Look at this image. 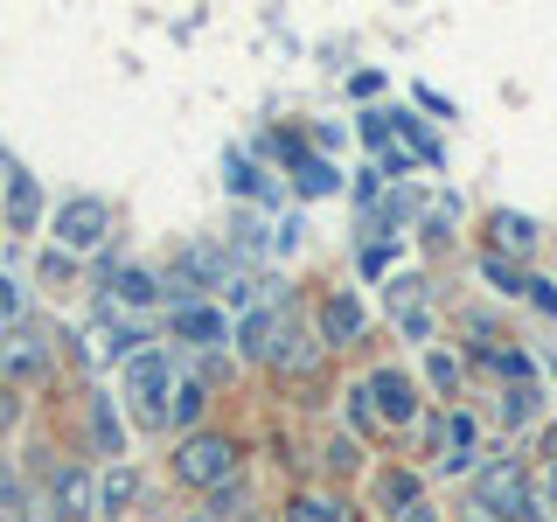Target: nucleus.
Here are the masks:
<instances>
[{
    "label": "nucleus",
    "instance_id": "1",
    "mask_svg": "<svg viewBox=\"0 0 557 522\" xmlns=\"http://www.w3.org/2000/svg\"><path fill=\"white\" fill-rule=\"evenodd\" d=\"M530 474H522V460H487L474 474V509L495 515V522H530Z\"/></svg>",
    "mask_w": 557,
    "mask_h": 522
},
{
    "label": "nucleus",
    "instance_id": "2",
    "mask_svg": "<svg viewBox=\"0 0 557 522\" xmlns=\"http://www.w3.org/2000/svg\"><path fill=\"white\" fill-rule=\"evenodd\" d=\"M174 474H182L188 487H231L237 481V439H223V432H188L182 452H174Z\"/></svg>",
    "mask_w": 557,
    "mask_h": 522
},
{
    "label": "nucleus",
    "instance_id": "3",
    "mask_svg": "<svg viewBox=\"0 0 557 522\" xmlns=\"http://www.w3.org/2000/svg\"><path fill=\"white\" fill-rule=\"evenodd\" d=\"M104 231H112V202H104V196H70L57 209V244H63L70 258H77V251H98Z\"/></svg>",
    "mask_w": 557,
    "mask_h": 522
},
{
    "label": "nucleus",
    "instance_id": "4",
    "mask_svg": "<svg viewBox=\"0 0 557 522\" xmlns=\"http://www.w3.org/2000/svg\"><path fill=\"white\" fill-rule=\"evenodd\" d=\"M168 390H174L168 356H161V348H133V356H126V397H133L139 411H161Z\"/></svg>",
    "mask_w": 557,
    "mask_h": 522
},
{
    "label": "nucleus",
    "instance_id": "5",
    "mask_svg": "<svg viewBox=\"0 0 557 522\" xmlns=\"http://www.w3.org/2000/svg\"><path fill=\"white\" fill-rule=\"evenodd\" d=\"M370 405L383 425H418V383L405 370H376L370 376Z\"/></svg>",
    "mask_w": 557,
    "mask_h": 522
},
{
    "label": "nucleus",
    "instance_id": "6",
    "mask_svg": "<svg viewBox=\"0 0 557 522\" xmlns=\"http://www.w3.org/2000/svg\"><path fill=\"white\" fill-rule=\"evenodd\" d=\"M278 335H286V313H278V307H251V313L237 321V356H244V362H272Z\"/></svg>",
    "mask_w": 557,
    "mask_h": 522
},
{
    "label": "nucleus",
    "instance_id": "7",
    "mask_svg": "<svg viewBox=\"0 0 557 522\" xmlns=\"http://www.w3.org/2000/svg\"><path fill=\"white\" fill-rule=\"evenodd\" d=\"M153 293H161V286H153V272H139V265H126V272H112V286H104V300H98V313H104V321H126V313H133V307H147Z\"/></svg>",
    "mask_w": 557,
    "mask_h": 522
},
{
    "label": "nucleus",
    "instance_id": "8",
    "mask_svg": "<svg viewBox=\"0 0 557 522\" xmlns=\"http://www.w3.org/2000/svg\"><path fill=\"white\" fill-rule=\"evenodd\" d=\"M321 341L327 348L362 341V300H356V293H327V300H321Z\"/></svg>",
    "mask_w": 557,
    "mask_h": 522
},
{
    "label": "nucleus",
    "instance_id": "9",
    "mask_svg": "<svg viewBox=\"0 0 557 522\" xmlns=\"http://www.w3.org/2000/svg\"><path fill=\"white\" fill-rule=\"evenodd\" d=\"M57 515H63V522L98 515V481L84 474V467H57Z\"/></svg>",
    "mask_w": 557,
    "mask_h": 522
},
{
    "label": "nucleus",
    "instance_id": "10",
    "mask_svg": "<svg viewBox=\"0 0 557 522\" xmlns=\"http://www.w3.org/2000/svg\"><path fill=\"white\" fill-rule=\"evenodd\" d=\"M272 362H278V370H293V376H313V370H321V341H313V335H300V321L286 313V335H278Z\"/></svg>",
    "mask_w": 557,
    "mask_h": 522
},
{
    "label": "nucleus",
    "instance_id": "11",
    "mask_svg": "<svg viewBox=\"0 0 557 522\" xmlns=\"http://www.w3.org/2000/svg\"><path fill=\"white\" fill-rule=\"evenodd\" d=\"M77 356H84V370H104V362H126L133 348H126V335H119L112 321H91V327L77 335Z\"/></svg>",
    "mask_w": 557,
    "mask_h": 522
},
{
    "label": "nucleus",
    "instance_id": "12",
    "mask_svg": "<svg viewBox=\"0 0 557 522\" xmlns=\"http://www.w3.org/2000/svg\"><path fill=\"white\" fill-rule=\"evenodd\" d=\"M418 501H425V481H418L411 467H391V474L376 481V509L383 515H405V509H418Z\"/></svg>",
    "mask_w": 557,
    "mask_h": 522
},
{
    "label": "nucleus",
    "instance_id": "13",
    "mask_svg": "<svg viewBox=\"0 0 557 522\" xmlns=\"http://www.w3.org/2000/svg\"><path fill=\"white\" fill-rule=\"evenodd\" d=\"M174 327H182L196 348H216L223 335H231V321H223L216 307H202V300H196V307H174Z\"/></svg>",
    "mask_w": 557,
    "mask_h": 522
},
{
    "label": "nucleus",
    "instance_id": "14",
    "mask_svg": "<svg viewBox=\"0 0 557 522\" xmlns=\"http://www.w3.org/2000/svg\"><path fill=\"white\" fill-rule=\"evenodd\" d=\"M133 495H139V474H133L126 460H112V467H104V481H98V515H126Z\"/></svg>",
    "mask_w": 557,
    "mask_h": 522
},
{
    "label": "nucleus",
    "instance_id": "15",
    "mask_svg": "<svg viewBox=\"0 0 557 522\" xmlns=\"http://www.w3.org/2000/svg\"><path fill=\"white\" fill-rule=\"evenodd\" d=\"M0 370H8L14 383H35V376L49 370V356H42L28 335H8V348H0Z\"/></svg>",
    "mask_w": 557,
    "mask_h": 522
},
{
    "label": "nucleus",
    "instance_id": "16",
    "mask_svg": "<svg viewBox=\"0 0 557 522\" xmlns=\"http://www.w3.org/2000/svg\"><path fill=\"white\" fill-rule=\"evenodd\" d=\"M286 522H356V509L335 495H293L286 501Z\"/></svg>",
    "mask_w": 557,
    "mask_h": 522
},
{
    "label": "nucleus",
    "instance_id": "17",
    "mask_svg": "<svg viewBox=\"0 0 557 522\" xmlns=\"http://www.w3.org/2000/svg\"><path fill=\"white\" fill-rule=\"evenodd\" d=\"M536 405H544V390H536V383H509L495 411H502V425H516V432H522V425H536Z\"/></svg>",
    "mask_w": 557,
    "mask_h": 522
},
{
    "label": "nucleus",
    "instance_id": "18",
    "mask_svg": "<svg viewBox=\"0 0 557 522\" xmlns=\"http://www.w3.org/2000/svg\"><path fill=\"white\" fill-rule=\"evenodd\" d=\"M35 216H42V188H35V174H14V182H8V223L28 231Z\"/></svg>",
    "mask_w": 557,
    "mask_h": 522
},
{
    "label": "nucleus",
    "instance_id": "19",
    "mask_svg": "<svg viewBox=\"0 0 557 522\" xmlns=\"http://www.w3.org/2000/svg\"><path fill=\"white\" fill-rule=\"evenodd\" d=\"M487 231H495V244H502V251H516V258H522V251H536V223H530V216H516V209H502Z\"/></svg>",
    "mask_w": 557,
    "mask_h": 522
},
{
    "label": "nucleus",
    "instance_id": "20",
    "mask_svg": "<svg viewBox=\"0 0 557 522\" xmlns=\"http://www.w3.org/2000/svg\"><path fill=\"white\" fill-rule=\"evenodd\" d=\"M91 439H98V452H126V432H119L112 397H91Z\"/></svg>",
    "mask_w": 557,
    "mask_h": 522
},
{
    "label": "nucleus",
    "instance_id": "21",
    "mask_svg": "<svg viewBox=\"0 0 557 522\" xmlns=\"http://www.w3.org/2000/svg\"><path fill=\"white\" fill-rule=\"evenodd\" d=\"M174 405H168V418H174V425H182V439H188V432H196V418H202V405H209V397H202V383H174Z\"/></svg>",
    "mask_w": 557,
    "mask_h": 522
},
{
    "label": "nucleus",
    "instance_id": "22",
    "mask_svg": "<svg viewBox=\"0 0 557 522\" xmlns=\"http://www.w3.org/2000/svg\"><path fill=\"white\" fill-rule=\"evenodd\" d=\"M481 362H487V370H502L509 383H530V356H522V348H502V341H487V348H481Z\"/></svg>",
    "mask_w": 557,
    "mask_h": 522
},
{
    "label": "nucleus",
    "instance_id": "23",
    "mask_svg": "<svg viewBox=\"0 0 557 522\" xmlns=\"http://www.w3.org/2000/svg\"><path fill=\"white\" fill-rule=\"evenodd\" d=\"M335 188H342L335 161H300V196H335Z\"/></svg>",
    "mask_w": 557,
    "mask_h": 522
},
{
    "label": "nucleus",
    "instance_id": "24",
    "mask_svg": "<svg viewBox=\"0 0 557 522\" xmlns=\"http://www.w3.org/2000/svg\"><path fill=\"white\" fill-rule=\"evenodd\" d=\"M223 182H231V196H237V188H244V196H258V188H265V174L244 161V153H231V161H223Z\"/></svg>",
    "mask_w": 557,
    "mask_h": 522
},
{
    "label": "nucleus",
    "instance_id": "25",
    "mask_svg": "<svg viewBox=\"0 0 557 522\" xmlns=\"http://www.w3.org/2000/svg\"><path fill=\"white\" fill-rule=\"evenodd\" d=\"M481 272L495 278L502 293H530V278H522V272H516V265H509V258H502V251H487V258H481Z\"/></svg>",
    "mask_w": 557,
    "mask_h": 522
},
{
    "label": "nucleus",
    "instance_id": "26",
    "mask_svg": "<svg viewBox=\"0 0 557 522\" xmlns=\"http://www.w3.org/2000/svg\"><path fill=\"white\" fill-rule=\"evenodd\" d=\"M391 307H397V313L425 307V278H418V272H397V278H391Z\"/></svg>",
    "mask_w": 557,
    "mask_h": 522
},
{
    "label": "nucleus",
    "instance_id": "27",
    "mask_svg": "<svg viewBox=\"0 0 557 522\" xmlns=\"http://www.w3.org/2000/svg\"><path fill=\"white\" fill-rule=\"evenodd\" d=\"M327 467H335V474H356V467H362V439H356V432L327 439Z\"/></svg>",
    "mask_w": 557,
    "mask_h": 522
},
{
    "label": "nucleus",
    "instance_id": "28",
    "mask_svg": "<svg viewBox=\"0 0 557 522\" xmlns=\"http://www.w3.org/2000/svg\"><path fill=\"white\" fill-rule=\"evenodd\" d=\"M453 223H460V202H453V196H440L425 209V237H453Z\"/></svg>",
    "mask_w": 557,
    "mask_h": 522
},
{
    "label": "nucleus",
    "instance_id": "29",
    "mask_svg": "<svg viewBox=\"0 0 557 522\" xmlns=\"http://www.w3.org/2000/svg\"><path fill=\"white\" fill-rule=\"evenodd\" d=\"M348 425H356V432H376L383 425L376 405H370V383H362V390H348Z\"/></svg>",
    "mask_w": 557,
    "mask_h": 522
},
{
    "label": "nucleus",
    "instance_id": "30",
    "mask_svg": "<svg viewBox=\"0 0 557 522\" xmlns=\"http://www.w3.org/2000/svg\"><path fill=\"white\" fill-rule=\"evenodd\" d=\"M425 376H432V390H460V362H453L446 348H440V356L425 362Z\"/></svg>",
    "mask_w": 557,
    "mask_h": 522
},
{
    "label": "nucleus",
    "instance_id": "31",
    "mask_svg": "<svg viewBox=\"0 0 557 522\" xmlns=\"http://www.w3.org/2000/svg\"><path fill=\"white\" fill-rule=\"evenodd\" d=\"M223 300H231L237 313H251V300H258V278H244V272H231V286H223Z\"/></svg>",
    "mask_w": 557,
    "mask_h": 522
},
{
    "label": "nucleus",
    "instance_id": "32",
    "mask_svg": "<svg viewBox=\"0 0 557 522\" xmlns=\"http://www.w3.org/2000/svg\"><path fill=\"white\" fill-rule=\"evenodd\" d=\"M237 251H265V223L258 216H237Z\"/></svg>",
    "mask_w": 557,
    "mask_h": 522
},
{
    "label": "nucleus",
    "instance_id": "33",
    "mask_svg": "<svg viewBox=\"0 0 557 522\" xmlns=\"http://www.w3.org/2000/svg\"><path fill=\"white\" fill-rule=\"evenodd\" d=\"M397 327H405L411 341H425V335H432V313H425V307H411V313H397Z\"/></svg>",
    "mask_w": 557,
    "mask_h": 522
},
{
    "label": "nucleus",
    "instance_id": "34",
    "mask_svg": "<svg viewBox=\"0 0 557 522\" xmlns=\"http://www.w3.org/2000/svg\"><path fill=\"white\" fill-rule=\"evenodd\" d=\"M14 313H22V286L0 272V321H14Z\"/></svg>",
    "mask_w": 557,
    "mask_h": 522
},
{
    "label": "nucleus",
    "instance_id": "35",
    "mask_svg": "<svg viewBox=\"0 0 557 522\" xmlns=\"http://www.w3.org/2000/svg\"><path fill=\"white\" fill-rule=\"evenodd\" d=\"M28 522H63V515H57V495H35V501H28Z\"/></svg>",
    "mask_w": 557,
    "mask_h": 522
},
{
    "label": "nucleus",
    "instance_id": "36",
    "mask_svg": "<svg viewBox=\"0 0 557 522\" xmlns=\"http://www.w3.org/2000/svg\"><path fill=\"white\" fill-rule=\"evenodd\" d=\"M293 244H300V216H286V223H278V237H272V251H293Z\"/></svg>",
    "mask_w": 557,
    "mask_h": 522
},
{
    "label": "nucleus",
    "instance_id": "37",
    "mask_svg": "<svg viewBox=\"0 0 557 522\" xmlns=\"http://www.w3.org/2000/svg\"><path fill=\"white\" fill-rule=\"evenodd\" d=\"M536 501H544V509L557 515V467H544V487H536Z\"/></svg>",
    "mask_w": 557,
    "mask_h": 522
},
{
    "label": "nucleus",
    "instance_id": "38",
    "mask_svg": "<svg viewBox=\"0 0 557 522\" xmlns=\"http://www.w3.org/2000/svg\"><path fill=\"white\" fill-rule=\"evenodd\" d=\"M14 411H22V397H14V390H0V432H14Z\"/></svg>",
    "mask_w": 557,
    "mask_h": 522
},
{
    "label": "nucleus",
    "instance_id": "39",
    "mask_svg": "<svg viewBox=\"0 0 557 522\" xmlns=\"http://www.w3.org/2000/svg\"><path fill=\"white\" fill-rule=\"evenodd\" d=\"M397 522H440V509H432V501H418V509H405Z\"/></svg>",
    "mask_w": 557,
    "mask_h": 522
},
{
    "label": "nucleus",
    "instance_id": "40",
    "mask_svg": "<svg viewBox=\"0 0 557 522\" xmlns=\"http://www.w3.org/2000/svg\"><path fill=\"white\" fill-rule=\"evenodd\" d=\"M544 467H557V425H544Z\"/></svg>",
    "mask_w": 557,
    "mask_h": 522
},
{
    "label": "nucleus",
    "instance_id": "41",
    "mask_svg": "<svg viewBox=\"0 0 557 522\" xmlns=\"http://www.w3.org/2000/svg\"><path fill=\"white\" fill-rule=\"evenodd\" d=\"M467 522H495V515H481V509H467Z\"/></svg>",
    "mask_w": 557,
    "mask_h": 522
},
{
    "label": "nucleus",
    "instance_id": "42",
    "mask_svg": "<svg viewBox=\"0 0 557 522\" xmlns=\"http://www.w3.org/2000/svg\"><path fill=\"white\" fill-rule=\"evenodd\" d=\"M196 522H216V515H196Z\"/></svg>",
    "mask_w": 557,
    "mask_h": 522
}]
</instances>
